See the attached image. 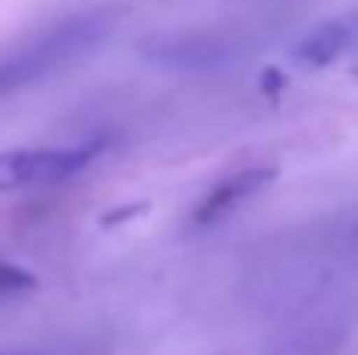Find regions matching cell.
Masks as SVG:
<instances>
[{"mask_svg":"<svg viewBox=\"0 0 358 355\" xmlns=\"http://www.w3.org/2000/svg\"><path fill=\"white\" fill-rule=\"evenodd\" d=\"M271 180H273L271 167H252V170H242V173L227 176V180L217 182V186L201 198V205L195 208V217L192 220H195L198 226L217 224V220L227 217L233 208H239L242 201H248L264 186H271Z\"/></svg>","mask_w":358,"mask_h":355,"instance_id":"obj_2","label":"cell"},{"mask_svg":"<svg viewBox=\"0 0 358 355\" xmlns=\"http://www.w3.org/2000/svg\"><path fill=\"white\" fill-rule=\"evenodd\" d=\"M35 287V274L22 268H13V264L0 261V296H10V293H22V289Z\"/></svg>","mask_w":358,"mask_h":355,"instance_id":"obj_4","label":"cell"},{"mask_svg":"<svg viewBox=\"0 0 358 355\" xmlns=\"http://www.w3.org/2000/svg\"><path fill=\"white\" fill-rule=\"evenodd\" d=\"M41 69V60H19V63H3L0 66V92H10L13 85L25 82L29 75H35Z\"/></svg>","mask_w":358,"mask_h":355,"instance_id":"obj_5","label":"cell"},{"mask_svg":"<svg viewBox=\"0 0 358 355\" xmlns=\"http://www.w3.org/2000/svg\"><path fill=\"white\" fill-rule=\"evenodd\" d=\"M349 44V29L340 22H327L321 29L308 31L302 41L296 44V60L305 66H327L346 50Z\"/></svg>","mask_w":358,"mask_h":355,"instance_id":"obj_3","label":"cell"},{"mask_svg":"<svg viewBox=\"0 0 358 355\" xmlns=\"http://www.w3.org/2000/svg\"><path fill=\"white\" fill-rule=\"evenodd\" d=\"M98 154V145H79V148H29L0 154V192L31 182H50L73 176Z\"/></svg>","mask_w":358,"mask_h":355,"instance_id":"obj_1","label":"cell"}]
</instances>
